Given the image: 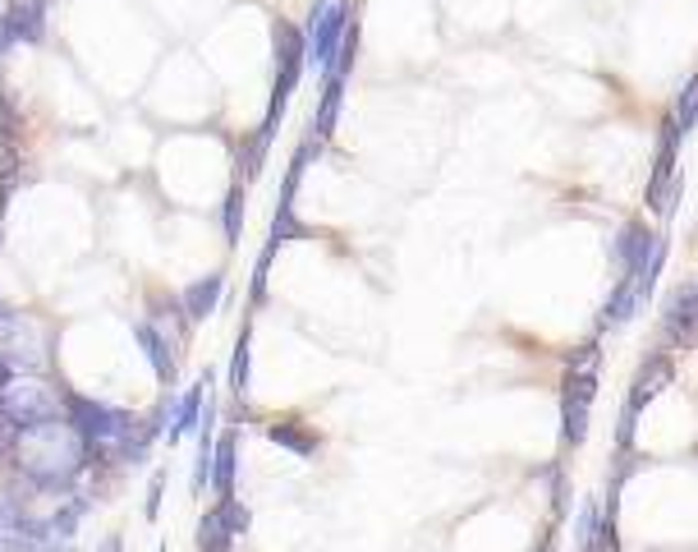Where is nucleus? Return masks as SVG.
<instances>
[{
    "mask_svg": "<svg viewBox=\"0 0 698 552\" xmlns=\"http://www.w3.org/2000/svg\"><path fill=\"white\" fill-rule=\"evenodd\" d=\"M10 470H14L19 483H24V493L74 497L83 470H93V447L79 437V428L70 424V419H47V424L19 433Z\"/></svg>",
    "mask_w": 698,
    "mask_h": 552,
    "instance_id": "f257e3e1",
    "label": "nucleus"
},
{
    "mask_svg": "<svg viewBox=\"0 0 698 552\" xmlns=\"http://www.w3.org/2000/svg\"><path fill=\"white\" fill-rule=\"evenodd\" d=\"M272 60H276V79H272V97H267V120L258 125L267 139H276V129L289 110V97H295V87L308 70V33L299 24H289V19H276L272 24Z\"/></svg>",
    "mask_w": 698,
    "mask_h": 552,
    "instance_id": "f03ea898",
    "label": "nucleus"
},
{
    "mask_svg": "<svg viewBox=\"0 0 698 552\" xmlns=\"http://www.w3.org/2000/svg\"><path fill=\"white\" fill-rule=\"evenodd\" d=\"M64 419L79 428V437L93 447V456H116L125 442L143 428V419L125 410V406H106V401H87V396L64 387Z\"/></svg>",
    "mask_w": 698,
    "mask_h": 552,
    "instance_id": "7ed1b4c3",
    "label": "nucleus"
},
{
    "mask_svg": "<svg viewBox=\"0 0 698 552\" xmlns=\"http://www.w3.org/2000/svg\"><path fill=\"white\" fill-rule=\"evenodd\" d=\"M671 383H675V355H671V350H652V355H643L635 383H629V391H625L620 419H616V456L635 451V428H639L648 401H652V396H662Z\"/></svg>",
    "mask_w": 698,
    "mask_h": 552,
    "instance_id": "20e7f679",
    "label": "nucleus"
},
{
    "mask_svg": "<svg viewBox=\"0 0 698 552\" xmlns=\"http://www.w3.org/2000/svg\"><path fill=\"white\" fill-rule=\"evenodd\" d=\"M0 355L19 373V378H51V360H56V337L42 322L14 314L0 327Z\"/></svg>",
    "mask_w": 698,
    "mask_h": 552,
    "instance_id": "39448f33",
    "label": "nucleus"
},
{
    "mask_svg": "<svg viewBox=\"0 0 698 552\" xmlns=\"http://www.w3.org/2000/svg\"><path fill=\"white\" fill-rule=\"evenodd\" d=\"M60 401H64V383L56 387L51 378H10L0 387V419L24 433L47 424V419H60Z\"/></svg>",
    "mask_w": 698,
    "mask_h": 552,
    "instance_id": "423d86ee",
    "label": "nucleus"
},
{
    "mask_svg": "<svg viewBox=\"0 0 698 552\" xmlns=\"http://www.w3.org/2000/svg\"><path fill=\"white\" fill-rule=\"evenodd\" d=\"M681 143H685V134L675 129L671 110H666L662 125H658V157H652V171H648V193H643L648 212H652V216H662V221H671L675 203H681Z\"/></svg>",
    "mask_w": 698,
    "mask_h": 552,
    "instance_id": "0eeeda50",
    "label": "nucleus"
},
{
    "mask_svg": "<svg viewBox=\"0 0 698 552\" xmlns=\"http://www.w3.org/2000/svg\"><path fill=\"white\" fill-rule=\"evenodd\" d=\"M354 19H358L354 0H318V5H312L304 33H308V64L318 74L331 70V60H335V51H341V42H345Z\"/></svg>",
    "mask_w": 698,
    "mask_h": 552,
    "instance_id": "6e6552de",
    "label": "nucleus"
},
{
    "mask_svg": "<svg viewBox=\"0 0 698 552\" xmlns=\"http://www.w3.org/2000/svg\"><path fill=\"white\" fill-rule=\"evenodd\" d=\"M593 401H598V373H583V368L560 373V437H566V447H583Z\"/></svg>",
    "mask_w": 698,
    "mask_h": 552,
    "instance_id": "1a4fd4ad",
    "label": "nucleus"
},
{
    "mask_svg": "<svg viewBox=\"0 0 698 552\" xmlns=\"http://www.w3.org/2000/svg\"><path fill=\"white\" fill-rule=\"evenodd\" d=\"M662 337L671 350H694L698 345V277L675 285L662 300Z\"/></svg>",
    "mask_w": 698,
    "mask_h": 552,
    "instance_id": "9d476101",
    "label": "nucleus"
},
{
    "mask_svg": "<svg viewBox=\"0 0 698 552\" xmlns=\"http://www.w3.org/2000/svg\"><path fill=\"white\" fill-rule=\"evenodd\" d=\"M658 235H662V231H652L648 221L629 216L625 226L616 231V239H612V272H616V277H635V281H639V272L648 268L652 245H658Z\"/></svg>",
    "mask_w": 698,
    "mask_h": 552,
    "instance_id": "9b49d317",
    "label": "nucleus"
},
{
    "mask_svg": "<svg viewBox=\"0 0 698 552\" xmlns=\"http://www.w3.org/2000/svg\"><path fill=\"white\" fill-rule=\"evenodd\" d=\"M0 28H5L10 51L42 47V42H47V0H10V5L0 10Z\"/></svg>",
    "mask_w": 698,
    "mask_h": 552,
    "instance_id": "f8f14e48",
    "label": "nucleus"
},
{
    "mask_svg": "<svg viewBox=\"0 0 698 552\" xmlns=\"http://www.w3.org/2000/svg\"><path fill=\"white\" fill-rule=\"evenodd\" d=\"M133 341H139V350L147 355V364H152V373H156V383L170 387V383L179 378V355H175V345H170L166 331L156 327L152 318H139V322H133Z\"/></svg>",
    "mask_w": 698,
    "mask_h": 552,
    "instance_id": "ddd939ff",
    "label": "nucleus"
},
{
    "mask_svg": "<svg viewBox=\"0 0 698 552\" xmlns=\"http://www.w3.org/2000/svg\"><path fill=\"white\" fill-rule=\"evenodd\" d=\"M208 387H212V373L208 378H198L185 396L175 401V414H170V428H166V442L175 447V442H185L189 433H198V424H202V410H208Z\"/></svg>",
    "mask_w": 698,
    "mask_h": 552,
    "instance_id": "4468645a",
    "label": "nucleus"
},
{
    "mask_svg": "<svg viewBox=\"0 0 698 552\" xmlns=\"http://www.w3.org/2000/svg\"><path fill=\"white\" fill-rule=\"evenodd\" d=\"M221 295H225V272H208V277H198V281H189L185 291H179V304H185L189 322L198 327L221 308Z\"/></svg>",
    "mask_w": 698,
    "mask_h": 552,
    "instance_id": "2eb2a0df",
    "label": "nucleus"
},
{
    "mask_svg": "<svg viewBox=\"0 0 698 552\" xmlns=\"http://www.w3.org/2000/svg\"><path fill=\"white\" fill-rule=\"evenodd\" d=\"M235 479H239V433L225 428V433H216V447H212V489H216V497H235Z\"/></svg>",
    "mask_w": 698,
    "mask_h": 552,
    "instance_id": "dca6fc26",
    "label": "nucleus"
},
{
    "mask_svg": "<svg viewBox=\"0 0 698 552\" xmlns=\"http://www.w3.org/2000/svg\"><path fill=\"white\" fill-rule=\"evenodd\" d=\"M639 308H643L639 304V281L635 277H616L612 295H606V304H602V327H625Z\"/></svg>",
    "mask_w": 698,
    "mask_h": 552,
    "instance_id": "f3484780",
    "label": "nucleus"
},
{
    "mask_svg": "<svg viewBox=\"0 0 698 552\" xmlns=\"http://www.w3.org/2000/svg\"><path fill=\"white\" fill-rule=\"evenodd\" d=\"M267 442H276L281 451H289V456H318V447H322V437L312 433V428H304V424H295V419H281V424H272L267 428Z\"/></svg>",
    "mask_w": 698,
    "mask_h": 552,
    "instance_id": "a211bd4d",
    "label": "nucleus"
},
{
    "mask_svg": "<svg viewBox=\"0 0 698 552\" xmlns=\"http://www.w3.org/2000/svg\"><path fill=\"white\" fill-rule=\"evenodd\" d=\"M341 106H345V79H327L322 83V102H318V116H312V139H331L335 125H341Z\"/></svg>",
    "mask_w": 698,
    "mask_h": 552,
    "instance_id": "6ab92c4d",
    "label": "nucleus"
},
{
    "mask_svg": "<svg viewBox=\"0 0 698 552\" xmlns=\"http://www.w3.org/2000/svg\"><path fill=\"white\" fill-rule=\"evenodd\" d=\"M244 198H249V185L235 180L230 189H225V203H221V235H225V245H239V235H244Z\"/></svg>",
    "mask_w": 698,
    "mask_h": 552,
    "instance_id": "aec40b11",
    "label": "nucleus"
},
{
    "mask_svg": "<svg viewBox=\"0 0 698 552\" xmlns=\"http://www.w3.org/2000/svg\"><path fill=\"white\" fill-rule=\"evenodd\" d=\"M249 378H253V331L244 327L235 341V355H230V391L244 396L249 391Z\"/></svg>",
    "mask_w": 698,
    "mask_h": 552,
    "instance_id": "412c9836",
    "label": "nucleus"
},
{
    "mask_svg": "<svg viewBox=\"0 0 698 552\" xmlns=\"http://www.w3.org/2000/svg\"><path fill=\"white\" fill-rule=\"evenodd\" d=\"M666 254H671V239H666V231H662L658 245H652V254H648V268L639 272V304H648L652 295H658V281H662V268H666Z\"/></svg>",
    "mask_w": 698,
    "mask_h": 552,
    "instance_id": "4be33fe9",
    "label": "nucleus"
},
{
    "mask_svg": "<svg viewBox=\"0 0 698 552\" xmlns=\"http://www.w3.org/2000/svg\"><path fill=\"white\" fill-rule=\"evenodd\" d=\"M671 120H675V129L689 139L694 129H698V74L675 93V106H671Z\"/></svg>",
    "mask_w": 698,
    "mask_h": 552,
    "instance_id": "5701e85b",
    "label": "nucleus"
},
{
    "mask_svg": "<svg viewBox=\"0 0 698 552\" xmlns=\"http://www.w3.org/2000/svg\"><path fill=\"white\" fill-rule=\"evenodd\" d=\"M212 512H216V520H221V529H225V535H249V525H253V512H249V506H244L239 497H216V506H212Z\"/></svg>",
    "mask_w": 698,
    "mask_h": 552,
    "instance_id": "b1692460",
    "label": "nucleus"
},
{
    "mask_svg": "<svg viewBox=\"0 0 698 552\" xmlns=\"http://www.w3.org/2000/svg\"><path fill=\"white\" fill-rule=\"evenodd\" d=\"M267 148H272V139H267L262 129H253L249 143H244V152H239V180H244V185L262 175V166H267Z\"/></svg>",
    "mask_w": 698,
    "mask_h": 552,
    "instance_id": "393cba45",
    "label": "nucleus"
},
{
    "mask_svg": "<svg viewBox=\"0 0 698 552\" xmlns=\"http://www.w3.org/2000/svg\"><path fill=\"white\" fill-rule=\"evenodd\" d=\"M272 258H276V245L267 239V249H262L258 268H253V285H249V300H253V304H262V300H267V272H272Z\"/></svg>",
    "mask_w": 698,
    "mask_h": 552,
    "instance_id": "a878e982",
    "label": "nucleus"
},
{
    "mask_svg": "<svg viewBox=\"0 0 698 552\" xmlns=\"http://www.w3.org/2000/svg\"><path fill=\"white\" fill-rule=\"evenodd\" d=\"M552 512H556V520L570 516V483H566V470H556V483H552Z\"/></svg>",
    "mask_w": 698,
    "mask_h": 552,
    "instance_id": "bb28decb",
    "label": "nucleus"
},
{
    "mask_svg": "<svg viewBox=\"0 0 698 552\" xmlns=\"http://www.w3.org/2000/svg\"><path fill=\"white\" fill-rule=\"evenodd\" d=\"M162 493H166V470H156V474H152V483H147V502H143L147 520L162 516Z\"/></svg>",
    "mask_w": 698,
    "mask_h": 552,
    "instance_id": "cd10ccee",
    "label": "nucleus"
},
{
    "mask_svg": "<svg viewBox=\"0 0 698 552\" xmlns=\"http://www.w3.org/2000/svg\"><path fill=\"white\" fill-rule=\"evenodd\" d=\"M0 552H47V548L33 543V539H24V535H10L5 543H0Z\"/></svg>",
    "mask_w": 698,
    "mask_h": 552,
    "instance_id": "c85d7f7f",
    "label": "nucleus"
},
{
    "mask_svg": "<svg viewBox=\"0 0 698 552\" xmlns=\"http://www.w3.org/2000/svg\"><path fill=\"white\" fill-rule=\"evenodd\" d=\"M10 193H14V185H10V180H0V231H5V208H10Z\"/></svg>",
    "mask_w": 698,
    "mask_h": 552,
    "instance_id": "c756f323",
    "label": "nucleus"
},
{
    "mask_svg": "<svg viewBox=\"0 0 698 552\" xmlns=\"http://www.w3.org/2000/svg\"><path fill=\"white\" fill-rule=\"evenodd\" d=\"M97 552H125V539H120V535H106V539L97 543Z\"/></svg>",
    "mask_w": 698,
    "mask_h": 552,
    "instance_id": "7c9ffc66",
    "label": "nucleus"
},
{
    "mask_svg": "<svg viewBox=\"0 0 698 552\" xmlns=\"http://www.w3.org/2000/svg\"><path fill=\"white\" fill-rule=\"evenodd\" d=\"M10 378H19V373H14V368H10V364H5V355H0V387H5V383H10Z\"/></svg>",
    "mask_w": 698,
    "mask_h": 552,
    "instance_id": "2f4dec72",
    "label": "nucleus"
},
{
    "mask_svg": "<svg viewBox=\"0 0 698 552\" xmlns=\"http://www.w3.org/2000/svg\"><path fill=\"white\" fill-rule=\"evenodd\" d=\"M10 318H14V308H10V304H5V300H0V327H5V322H10Z\"/></svg>",
    "mask_w": 698,
    "mask_h": 552,
    "instance_id": "473e14b6",
    "label": "nucleus"
}]
</instances>
